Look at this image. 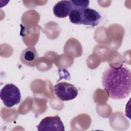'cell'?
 I'll return each instance as SVG.
<instances>
[{"mask_svg":"<svg viewBox=\"0 0 131 131\" xmlns=\"http://www.w3.org/2000/svg\"><path fill=\"white\" fill-rule=\"evenodd\" d=\"M102 84L110 98L115 100L125 99L131 91L130 71L122 66H110L103 73Z\"/></svg>","mask_w":131,"mask_h":131,"instance_id":"obj_1","label":"cell"},{"mask_svg":"<svg viewBox=\"0 0 131 131\" xmlns=\"http://www.w3.org/2000/svg\"><path fill=\"white\" fill-rule=\"evenodd\" d=\"M38 131H64V126L60 118L57 116L43 118L37 126Z\"/></svg>","mask_w":131,"mask_h":131,"instance_id":"obj_4","label":"cell"},{"mask_svg":"<svg viewBox=\"0 0 131 131\" xmlns=\"http://www.w3.org/2000/svg\"><path fill=\"white\" fill-rule=\"evenodd\" d=\"M72 9L70 1H60L53 7V12L54 15L58 18L68 16Z\"/></svg>","mask_w":131,"mask_h":131,"instance_id":"obj_7","label":"cell"},{"mask_svg":"<svg viewBox=\"0 0 131 131\" xmlns=\"http://www.w3.org/2000/svg\"><path fill=\"white\" fill-rule=\"evenodd\" d=\"M1 99L7 107H11L18 104L21 100L19 89L12 83L6 84L1 90Z\"/></svg>","mask_w":131,"mask_h":131,"instance_id":"obj_2","label":"cell"},{"mask_svg":"<svg viewBox=\"0 0 131 131\" xmlns=\"http://www.w3.org/2000/svg\"><path fill=\"white\" fill-rule=\"evenodd\" d=\"M101 17V15L96 10L87 8L82 11L81 24L91 27L97 26Z\"/></svg>","mask_w":131,"mask_h":131,"instance_id":"obj_5","label":"cell"},{"mask_svg":"<svg viewBox=\"0 0 131 131\" xmlns=\"http://www.w3.org/2000/svg\"><path fill=\"white\" fill-rule=\"evenodd\" d=\"M54 92L59 99L63 101L75 99L78 93L77 89L73 84L66 82L57 83L54 87Z\"/></svg>","mask_w":131,"mask_h":131,"instance_id":"obj_3","label":"cell"},{"mask_svg":"<svg viewBox=\"0 0 131 131\" xmlns=\"http://www.w3.org/2000/svg\"><path fill=\"white\" fill-rule=\"evenodd\" d=\"M83 10L75 8L72 9L69 15V19L72 23L76 25H81L82 11Z\"/></svg>","mask_w":131,"mask_h":131,"instance_id":"obj_8","label":"cell"},{"mask_svg":"<svg viewBox=\"0 0 131 131\" xmlns=\"http://www.w3.org/2000/svg\"><path fill=\"white\" fill-rule=\"evenodd\" d=\"M72 6V9H78L83 10L88 8L89 5V1H70Z\"/></svg>","mask_w":131,"mask_h":131,"instance_id":"obj_9","label":"cell"},{"mask_svg":"<svg viewBox=\"0 0 131 131\" xmlns=\"http://www.w3.org/2000/svg\"><path fill=\"white\" fill-rule=\"evenodd\" d=\"M38 58V55L34 47H29L21 53L20 59L24 64L33 67Z\"/></svg>","mask_w":131,"mask_h":131,"instance_id":"obj_6","label":"cell"}]
</instances>
